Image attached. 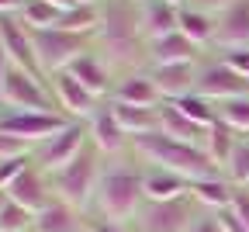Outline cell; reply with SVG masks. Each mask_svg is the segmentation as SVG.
<instances>
[{
  "mask_svg": "<svg viewBox=\"0 0 249 232\" xmlns=\"http://www.w3.org/2000/svg\"><path fill=\"white\" fill-rule=\"evenodd\" d=\"M35 156V146H28L18 135H7L0 132V163H14V159H31Z\"/></svg>",
  "mask_w": 249,
  "mask_h": 232,
  "instance_id": "836d02e7",
  "label": "cell"
},
{
  "mask_svg": "<svg viewBox=\"0 0 249 232\" xmlns=\"http://www.w3.org/2000/svg\"><path fill=\"white\" fill-rule=\"evenodd\" d=\"M107 101L114 104H132V108H160L163 104V94L156 87L149 70H132V73H121L114 77V90Z\"/></svg>",
  "mask_w": 249,
  "mask_h": 232,
  "instance_id": "5bb4252c",
  "label": "cell"
},
{
  "mask_svg": "<svg viewBox=\"0 0 249 232\" xmlns=\"http://www.w3.org/2000/svg\"><path fill=\"white\" fill-rule=\"evenodd\" d=\"M52 7H59V11H70V7H76V0H49Z\"/></svg>",
  "mask_w": 249,
  "mask_h": 232,
  "instance_id": "7bdbcfd3",
  "label": "cell"
},
{
  "mask_svg": "<svg viewBox=\"0 0 249 232\" xmlns=\"http://www.w3.org/2000/svg\"><path fill=\"white\" fill-rule=\"evenodd\" d=\"M97 24H101V4H76L70 11H62V18H59L55 28L76 31V35H93Z\"/></svg>",
  "mask_w": 249,
  "mask_h": 232,
  "instance_id": "f1b7e54d",
  "label": "cell"
},
{
  "mask_svg": "<svg viewBox=\"0 0 249 232\" xmlns=\"http://www.w3.org/2000/svg\"><path fill=\"white\" fill-rule=\"evenodd\" d=\"M31 225H35V215L14 201H7V208L0 212V232H31Z\"/></svg>",
  "mask_w": 249,
  "mask_h": 232,
  "instance_id": "d6a6232c",
  "label": "cell"
},
{
  "mask_svg": "<svg viewBox=\"0 0 249 232\" xmlns=\"http://www.w3.org/2000/svg\"><path fill=\"white\" fill-rule=\"evenodd\" d=\"M197 70L201 62H170V66H149V73L160 87L163 101H180V97L194 94L197 87Z\"/></svg>",
  "mask_w": 249,
  "mask_h": 232,
  "instance_id": "2e32d148",
  "label": "cell"
},
{
  "mask_svg": "<svg viewBox=\"0 0 249 232\" xmlns=\"http://www.w3.org/2000/svg\"><path fill=\"white\" fill-rule=\"evenodd\" d=\"M145 205V191H142V163L128 153L118 159H104V174L93 194V208L90 215H101L107 222L132 225L139 208Z\"/></svg>",
  "mask_w": 249,
  "mask_h": 232,
  "instance_id": "7a4b0ae2",
  "label": "cell"
},
{
  "mask_svg": "<svg viewBox=\"0 0 249 232\" xmlns=\"http://www.w3.org/2000/svg\"><path fill=\"white\" fill-rule=\"evenodd\" d=\"M87 146H90L87 121H66L49 142H42V146L35 149V156H31V159H35L45 174H55V170L66 167V163H73Z\"/></svg>",
  "mask_w": 249,
  "mask_h": 232,
  "instance_id": "ba28073f",
  "label": "cell"
},
{
  "mask_svg": "<svg viewBox=\"0 0 249 232\" xmlns=\"http://www.w3.org/2000/svg\"><path fill=\"white\" fill-rule=\"evenodd\" d=\"M222 174L229 177L232 187H239V191L249 187V135L239 139V146H235V153H232V159H229V167H225Z\"/></svg>",
  "mask_w": 249,
  "mask_h": 232,
  "instance_id": "4dcf8cb0",
  "label": "cell"
},
{
  "mask_svg": "<svg viewBox=\"0 0 249 232\" xmlns=\"http://www.w3.org/2000/svg\"><path fill=\"white\" fill-rule=\"evenodd\" d=\"M128 153L142 163V167H163V170H173L187 180H204V177H218L222 170L211 163V156L201 149V146H191V142H177L170 135H139L128 142Z\"/></svg>",
  "mask_w": 249,
  "mask_h": 232,
  "instance_id": "3957f363",
  "label": "cell"
},
{
  "mask_svg": "<svg viewBox=\"0 0 249 232\" xmlns=\"http://www.w3.org/2000/svg\"><path fill=\"white\" fill-rule=\"evenodd\" d=\"M62 18L59 7H52L49 0H24L21 11H18V21L28 28V31H45V28H55Z\"/></svg>",
  "mask_w": 249,
  "mask_h": 232,
  "instance_id": "83f0119b",
  "label": "cell"
},
{
  "mask_svg": "<svg viewBox=\"0 0 249 232\" xmlns=\"http://www.w3.org/2000/svg\"><path fill=\"white\" fill-rule=\"evenodd\" d=\"M31 159H14V163H0V191H7L18 177H21V170L28 167Z\"/></svg>",
  "mask_w": 249,
  "mask_h": 232,
  "instance_id": "d590c367",
  "label": "cell"
},
{
  "mask_svg": "<svg viewBox=\"0 0 249 232\" xmlns=\"http://www.w3.org/2000/svg\"><path fill=\"white\" fill-rule=\"evenodd\" d=\"M93 52L114 70V77L149 70V39L142 31V14L135 0H101V24L93 31Z\"/></svg>",
  "mask_w": 249,
  "mask_h": 232,
  "instance_id": "6da1fadb",
  "label": "cell"
},
{
  "mask_svg": "<svg viewBox=\"0 0 249 232\" xmlns=\"http://www.w3.org/2000/svg\"><path fill=\"white\" fill-rule=\"evenodd\" d=\"M73 80H80L93 97H101V101H107V97H111V90H114V70H111V66L97 56V52H83L73 66H70V70H66Z\"/></svg>",
  "mask_w": 249,
  "mask_h": 232,
  "instance_id": "ac0fdd59",
  "label": "cell"
},
{
  "mask_svg": "<svg viewBox=\"0 0 249 232\" xmlns=\"http://www.w3.org/2000/svg\"><path fill=\"white\" fill-rule=\"evenodd\" d=\"M180 35H187L197 49L211 52L214 49V35H218V18L194 11V7H180Z\"/></svg>",
  "mask_w": 249,
  "mask_h": 232,
  "instance_id": "d4e9b609",
  "label": "cell"
},
{
  "mask_svg": "<svg viewBox=\"0 0 249 232\" xmlns=\"http://www.w3.org/2000/svg\"><path fill=\"white\" fill-rule=\"evenodd\" d=\"M170 4H177V7H183V4H187V0H170Z\"/></svg>",
  "mask_w": 249,
  "mask_h": 232,
  "instance_id": "f6af8a7d",
  "label": "cell"
},
{
  "mask_svg": "<svg viewBox=\"0 0 249 232\" xmlns=\"http://www.w3.org/2000/svg\"><path fill=\"white\" fill-rule=\"evenodd\" d=\"M208 52L197 49L187 35L173 31V35L163 39H152L149 42V66H170V62H201Z\"/></svg>",
  "mask_w": 249,
  "mask_h": 232,
  "instance_id": "ffe728a7",
  "label": "cell"
},
{
  "mask_svg": "<svg viewBox=\"0 0 249 232\" xmlns=\"http://www.w3.org/2000/svg\"><path fill=\"white\" fill-rule=\"evenodd\" d=\"M235 191H239V187H232L225 174H218V177H204V180H194V184H191V197L197 201V208H201V212H211V215L229 212V208H232Z\"/></svg>",
  "mask_w": 249,
  "mask_h": 232,
  "instance_id": "603a6c76",
  "label": "cell"
},
{
  "mask_svg": "<svg viewBox=\"0 0 249 232\" xmlns=\"http://www.w3.org/2000/svg\"><path fill=\"white\" fill-rule=\"evenodd\" d=\"M218 118L229 128H235L239 135H249V94L246 97H232V101L218 104Z\"/></svg>",
  "mask_w": 249,
  "mask_h": 232,
  "instance_id": "1f68e13d",
  "label": "cell"
},
{
  "mask_svg": "<svg viewBox=\"0 0 249 232\" xmlns=\"http://www.w3.org/2000/svg\"><path fill=\"white\" fill-rule=\"evenodd\" d=\"M111 108H114L118 125L124 128V135H128V142L139 139V135H152V132L160 128L156 108H132V104H114V101H111Z\"/></svg>",
  "mask_w": 249,
  "mask_h": 232,
  "instance_id": "4316f807",
  "label": "cell"
},
{
  "mask_svg": "<svg viewBox=\"0 0 249 232\" xmlns=\"http://www.w3.org/2000/svg\"><path fill=\"white\" fill-rule=\"evenodd\" d=\"M87 132H90V146L97 149L104 159H118V156H128V135L114 118L111 101H104L97 111L87 118Z\"/></svg>",
  "mask_w": 249,
  "mask_h": 232,
  "instance_id": "7c38bea8",
  "label": "cell"
},
{
  "mask_svg": "<svg viewBox=\"0 0 249 232\" xmlns=\"http://www.w3.org/2000/svg\"><path fill=\"white\" fill-rule=\"evenodd\" d=\"M83 232H132V225H121V222H107L101 215H87V229Z\"/></svg>",
  "mask_w": 249,
  "mask_h": 232,
  "instance_id": "8d00e7d4",
  "label": "cell"
},
{
  "mask_svg": "<svg viewBox=\"0 0 249 232\" xmlns=\"http://www.w3.org/2000/svg\"><path fill=\"white\" fill-rule=\"evenodd\" d=\"M139 14H142V31L149 42L180 31V7L170 4V0H145V4H139Z\"/></svg>",
  "mask_w": 249,
  "mask_h": 232,
  "instance_id": "cb8c5ba5",
  "label": "cell"
},
{
  "mask_svg": "<svg viewBox=\"0 0 249 232\" xmlns=\"http://www.w3.org/2000/svg\"><path fill=\"white\" fill-rule=\"evenodd\" d=\"M225 49H249V0H235L229 11L218 14V35L211 52Z\"/></svg>",
  "mask_w": 249,
  "mask_h": 232,
  "instance_id": "e0dca14e",
  "label": "cell"
},
{
  "mask_svg": "<svg viewBox=\"0 0 249 232\" xmlns=\"http://www.w3.org/2000/svg\"><path fill=\"white\" fill-rule=\"evenodd\" d=\"M0 108L4 111H59L52 101L49 80L31 77L18 66H11V73L4 80V94H0Z\"/></svg>",
  "mask_w": 249,
  "mask_h": 232,
  "instance_id": "52a82bcc",
  "label": "cell"
},
{
  "mask_svg": "<svg viewBox=\"0 0 249 232\" xmlns=\"http://www.w3.org/2000/svg\"><path fill=\"white\" fill-rule=\"evenodd\" d=\"M7 73H11V59H7L4 45H0V94H4V80H7Z\"/></svg>",
  "mask_w": 249,
  "mask_h": 232,
  "instance_id": "b9f144b4",
  "label": "cell"
},
{
  "mask_svg": "<svg viewBox=\"0 0 249 232\" xmlns=\"http://www.w3.org/2000/svg\"><path fill=\"white\" fill-rule=\"evenodd\" d=\"M101 174H104V156L87 146L73 163H66L62 170L49 174V184H52V197L73 205L76 212L90 215L93 208V194H97V184H101Z\"/></svg>",
  "mask_w": 249,
  "mask_h": 232,
  "instance_id": "277c9868",
  "label": "cell"
},
{
  "mask_svg": "<svg viewBox=\"0 0 249 232\" xmlns=\"http://www.w3.org/2000/svg\"><path fill=\"white\" fill-rule=\"evenodd\" d=\"M191 232H222V225H218V215L201 212V218L194 222V229H191Z\"/></svg>",
  "mask_w": 249,
  "mask_h": 232,
  "instance_id": "ab89813d",
  "label": "cell"
},
{
  "mask_svg": "<svg viewBox=\"0 0 249 232\" xmlns=\"http://www.w3.org/2000/svg\"><path fill=\"white\" fill-rule=\"evenodd\" d=\"M49 90H52V101H55L59 115H66L70 121H87L93 111L104 104L101 97H93V94H90L80 80H73L66 70L49 77Z\"/></svg>",
  "mask_w": 249,
  "mask_h": 232,
  "instance_id": "8fae6325",
  "label": "cell"
},
{
  "mask_svg": "<svg viewBox=\"0 0 249 232\" xmlns=\"http://www.w3.org/2000/svg\"><path fill=\"white\" fill-rule=\"evenodd\" d=\"M191 121H197L201 128H211L214 121H218V104L214 101H208V97H201V94H187V97H180V101H173Z\"/></svg>",
  "mask_w": 249,
  "mask_h": 232,
  "instance_id": "f546056e",
  "label": "cell"
},
{
  "mask_svg": "<svg viewBox=\"0 0 249 232\" xmlns=\"http://www.w3.org/2000/svg\"><path fill=\"white\" fill-rule=\"evenodd\" d=\"M24 0H0V18H18Z\"/></svg>",
  "mask_w": 249,
  "mask_h": 232,
  "instance_id": "60d3db41",
  "label": "cell"
},
{
  "mask_svg": "<svg viewBox=\"0 0 249 232\" xmlns=\"http://www.w3.org/2000/svg\"><path fill=\"white\" fill-rule=\"evenodd\" d=\"M142 191L145 201H177L191 194V180L163 167H142Z\"/></svg>",
  "mask_w": 249,
  "mask_h": 232,
  "instance_id": "44dd1931",
  "label": "cell"
},
{
  "mask_svg": "<svg viewBox=\"0 0 249 232\" xmlns=\"http://www.w3.org/2000/svg\"><path fill=\"white\" fill-rule=\"evenodd\" d=\"M135 4H145V0H135Z\"/></svg>",
  "mask_w": 249,
  "mask_h": 232,
  "instance_id": "bcb514c9",
  "label": "cell"
},
{
  "mask_svg": "<svg viewBox=\"0 0 249 232\" xmlns=\"http://www.w3.org/2000/svg\"><path fill=\"white\" fill-rule=\"evenodd\" d=\"M31 42H35V56H38V66L45 80L52 73H62L70 66L93 49V35H76V31H66V28H45V31H31Z\"/></svg>",
  "mask_w": 249,
  "mask_h": 232,
  "instance_id": "5b68a950",
  "label": "cell"
},
{
  "mask_svg": "<svg viewBox=\"0 0 249 232\" xmlns=\"http://www.w3.org/2000/svg\"><path fill=\"white\" fill-rule=\"evenodd\" d=\"M201 208L191 194L177 201H145L132 222V232H191Z\"/></svg>",
  "mask_w": 249,
  "mask_h": 232,
  "instance_id": "8992f818",
  "label": "cell"
},
{
  "mask_svg": "<svg viewBox=\"0 0 249 232\" xmlns=\"http://www.w3.org/2000/svg\"><path fill=\"white\" fill-rule=\"evenodd\" d=\"M232 73H239L242 80H249V49H225V52H214Z\"/></svg>",
  "mask_w": 249,
  "mask_h": 232,
  "instance_id": "e575fe53",
  "label": "cell"
},
{
  "mask_svg": "<svg viewBox=\"0 0 249 232\" xmlns=\"http://www.w3.org/2000/svg\"><path fill=\"white\" fill-rule=\"evenodd\" d=\"M239 132L235 128H229L222 118H218L211 128H208V139H204V153L211 156V163L218 170H225L229 167V159H232V153H235V146H239Z\"/></svg>",
  "mask_w": 249,
  "mask_h": 232,
  "instance_id": "484cf974",
  "label": "cell"
},
{
  "mask_svg": "<svg viewBox=\"0 0 249 232\" xmlns=\"http://www.w3.org/2000/svg\"><path fill=\"white\" fill-rule=\"evenodd\" d=\"M7 201H11V194H7V191H0V212L7 208Z\"/></svg>",
  "mask_w": 249,
  "mask_h": 232,
  "instance_id": "ee69618b",
  "label": "cell"
},
{
  "mask_svg": "<svg viewBox=\"0 0 249 232\" xmlns=\"http://www.w3.org/2000/svg\"><path fill=\"white\" fill-rule=\"evenodd\" d=\"M7 194H11V201H14V205L28 208L31 215H38V212L52 201V184H49V174L38 167L35 159H31L28 167L21 170V177L7 187Z\"/></svg>",
  "mask_w": 249,
  "mask_h": 232,
  "instance_id": "9a60e30c",
  "label": "cell"
},
{
  "mask_svg": "<svg viewBox=\"0 0 249 232\" xmlns=\"http://www.w3.org/2000/svg\"><path fill=\"white\" fill-rule=\"evenodd\" d=\"M83 229H87V215L66 201H59V197H52L31 225V232H83Z\"/></svg>",
  "mask_w": 249,
  "mask_h": 232,
  "instance_id": "7402d4cb",
  "label": "cell"
},
{
  "mask_svg": "<svg viewBox=\"0 0 249 232\" xmlns=\"http://www.w3.org/2000/svg\"><path fill=\"white\" fill-rule=\"evenodd\" d=\"M235 4V0H187V4L183 7H194V11H204V14H222V11H229Z\"/></svg>",
  "mask_w": 249,
  "mask_h": 232,
  "instance_id": "74e56055",
  "label": "cell"
},
{
  "mask_svg": "<svg viewBox=\"0 0 249 232\" xmlns=\"http://www.w3.org/2000/svg\"><path fill=\"white\" fill-rule=\"evenodd\" d=\"M194 94L208 97V101H214V104H225V101H232V97H246L249 94V80H242L239 73H232L214 52H208L201 59Z\"/></svg>",
  "mask_w": 249,
  "mask_h": 232,
  "instance_id": "30bf717a",
  "label": "cell"
},
{
  "mask_svg": "<svg viewBox=\"0 0 249 232\" xmlns=\"http://www.w3.org/2000/svg\"><path fill=\"white\" fill-rule=\"evenodd\" d=\"M156 118H160V135H170L177 142H191V146H201L204 149V139H208V128H201L197 121H191L173 101H163L156 108Z\"/></svg>",
  "mask_w": 249,
  "mask_h": 232,
  "instance_id": "d6986e66",
  "label": "cell"
},
{
  "mask_svg": "<svg viewBox=\"0 0 249 232\" xmlns=\"http://www.w3.org/2000/svg\"><path fill=\"white\" fill-rule=\"evenodd\" d=\"M0 45H4L11 66L31 73V77H42V66H38V56H35V42H31V31L18 21V18H0Z\"/></svg>",
  "mask_w": 249,
  "mask_h": 232,
  "instance_id": "4fadbf2b",
  "label": "cell"
},
{
  "mask_svg": "<svg viewBox=\"0 0 249 232\" xmlns=\"http://www.w3.org/2000/svg\"><path fill=\"white\" fill-rule=\"evenodd\" d=\"M246 229H249V187L246 191H235V197H232V208H229Z\"/></svg>",
  "mask_w": 249,
  "mask_h": 232,
  "instance_id": "f35d334b",
  "label": "cell"
},
{
  "mask_svg": "<svg viewBox=\"0 0 249 232\" xmlns=\"http://www.w3.org/2000/svg\"><path fill=\"white\" fill-rule=\"evenodd\" d=\"M66 121L70 118L59 115V111H4V108H0V132L18 135L28 146H35V149L42 142H49Z\"/></svg>",
  "mask_w": 249,
  "mask_h": 232,
  "instance_id": "9c48e42d",
  "label": "cell"
}]
</instances>
